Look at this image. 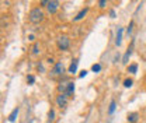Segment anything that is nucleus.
<instances>
[{
	"instance_id": "nucleus-15",
	"label": "nucleus",
	"mask_w": 146,
	"mask_h": 123,
	"mask_svg": "<svg viewBox=\"0 0 146 123\" xmlns=\"http://www.w3.org/2000/svg\"><path fill=\"white\" fill-rule=\"evenodd\" d=\"M54 119H55V111L54 109H51V111L48 112V122L49 123L54 122Z\"/></svg>"
},
{
	"instance_id": "nucleus-8",
	"label": "nucleus",
	"mask_w": 146,
	"mask_h": 123,
	"mask_svg": "<svg viewBox=\"0 0 146 123\" xmlns=\"http://www.w3.org/2000/svg\"><path fill=\"white\" fill-rule=\"evenodd\" d=\"M139 119V113L138 112H132V113H128V122L129 123H136Z\"/></svg>"
},
{
	"instance_id": "nucleus-19",
	"label": "nucleus",
	"mask_w": 146,
	"mask_h": 123,
	"mask_svg": "<svg viewBox=\"0 0 146 123\" xmlns=\"http://www.w3.org/2000/svg\"><path fill=\"white\" fill-rule=\"evenodd\" d=\"M91 70L94 71V73H98V71L101 70V64H98V63L97 64H93L91 66Z\"/></svg>"
},
{
	"instance_id": "nucleus-12",
	"label": "nucleus",
	"mask_w": 146,
	"mask_h": 123,
	"mask_svg": "<svg viewBox=\"0 0 146 123\" xmlns=\"http://www.w3.org/2000/svg\"><path fill=\"white\" fill-rule=\"evenodd\" d=\"M122 32H124V30H122V28H118L117 39H115V45H117V46H119V45H121V41H122Z\"/></svg>"
},
{
	"instance_id": "nucleus-10",
	"label": "nucleus",
	"mask_w": 146,
	"mask_h": 123,
	"mask_svg": "<svg viewBox=\"0 0 146 123\" xmlns=\"http://www.w3.org/2000/svg\"><path fill=\"white\" fill-rule=\"evenodd\" d=\"M77 64H79L77 59L72 60V63H70V66H69V70H68V73H70V74H74V73H76V70H77Z\"/></svg>"
},
{
	"instance_id": "nucleus-22",
	"label": "nucleus",
	"mask_w": 146,
	"mask_h": 123,
	"mask_svg": "<svg viewBox=\"0 0 146 123\" xmlns=\"http://www.w3.org/2000/svg\"><path fill=\"white\" fill-rule=\"evenodd\" d=\"M86 76H87V70H82L80 74H79V78H83V77H86Z\"/></svg>"
},
{
	"instance_id": "nucleus-25",
	"label": "nucleus",
	"mask_w": 146,
	"mask_h": 123,
	"mask_svg": "<svg viewBox=\"0 0 146 123\" xmlns=\"http://www.w3.org/2000/svg\"><path fill=\"white\" fill-rule=\"evenodd\" d=\"M110 16H111V18H114L115 17V11L114 10H110Z\"/></svg>"
},
{
	"instance_id": "nucleus-5",
	"label": "nucleus",
	"mask_w": 146,
	"mask_h": 123,
	"mask_svg": "<svg viewBox=\"0 0 146 123\" xmlns=\"http://www.w3.org/2000/svg\"><path fill=\"white\" fill-rule=\"evenodd\" d=\"M68 99H69V98H68L65 94H59V95L56 97V105L62 109V108H65V106L68 105Z\"/></svg>"
},
{
	"instance_id": "nucleus-23",
	"label": "nucleus",
	"mask_w": 146,
	"mask_h": 123,
	"mask_svg": "<svg viewBox=\"0 0 146 123\" xmlns=\"http://www.w3.org/2000/svg\"><path fill=\"white\" fill-rule=\"evenodd\" d=\"M132 27H133V21H132V22H131V24H129V27H128V35H129V34H131V32H132Z\"/></svg>"
},
{
	"instance_id": "nucleus-21",
	"label": "nucleus",
	"mask_w": 146,
	"mask_h": 123,
	"mask_svg": "<svg viewBox=\"0 0 146 123\" xmlns=\"http://www.w3.org/2000/svg\"><path fill=\"white\" fill-rule=\"evenodd\" d=\"M106 4H107V0H98V6H100V9H104Z\"/></svg>"
},
{
	"instance_id": "nucleus-11",
	"label": "nucleus",
	"mask_w": 146,
	"mask_h": 123,
	"mask_svg": "<svg viewBox=\"0 0 146 123\" xmlns=\"http://www.w3.org/2000/svg\"><path fill=\"white\" fill-rule=\"evenodd\" d=\"M73 92H74V83L70 81V83H69V87H68L66 92H65V95H66L68 98H70V97L73 95Z\"/></svg>"
},
{
	"instance_id": "nucleus-9",
	"label": "nucleus",
	"mask_w": 146,
	"mask_h": 123,
	"mask_svg": "<svg viewBox=\"0 0 146 123\" xmlns=\"http://www.w3.org/2000/svg\"><path fill=\"white\" fill-rule=\"evenodd\" d=\"M87 11H89V7H84V9H82V10L77 13V16L74 17V21H80L82 18H84V16L87 14Z\"/></svg>"
},
{
	"instance_id": "nucleus-6",
	"label": "nucleus",
	"mask_w": 146,
	"mask_h": 123,
	"mask_svg": "<svg viewBox=\"0 0 146 123\" xmlns=\"http://www.w3.org/2000/svg\"><path fill=\"white\" fill-rule=\"evenodd\" d=\"M69 80H65V81H60L59 84H58V92L59 94H65L66 92V89H68V87H69Z\"/></svg>"
},
{
	"instance_id": "nucleus-16",
	"label": "nucleus",
	"mask_w": 146,
	"mask_h": 123,
	"mask_svg": "<svg viewBox=\"0 0 146 123\" xmlns=\"http://www.w3.org/2000/svg\"><path fill=\"white\" fill-rule=\"evenodd\" d=\"M132 84H133V80H132V78H127V80H124V87L125 88L132 87Z\"/></svg>"
},
{
	"instance_id": "nucleus-20",
	"label": "nucleus",
	"mask_w": 146,
	"mask_h": 123,
	"mask_svg": "<svg viewBox=\"0 0 146 123\" xmlns=\"http://www.w3.org/2000/svg\"><path fill=\"white\" fill-rule=\"evenodd\" d=\"M27 83H28V84H34V83H35V77H34V76H28V77H27Z\"/></svg>"
},
{
	"instance_id": "nucleus-18",
	"label": "nucleus",
	"mask_w": 146,
	"mask_h": 123,
	"mask_svg": "<svg viewBox=\"0 0 146 123\" xmlns=\"http://www.w3.org/2000/svg\"><path fill=\"white\" fill-rule=\"evenodd\" d=\"M39 52H41V51H39V43L35 42V43H34V46H33V55H38Z\"/></svg>"
},
{
	"instance_id": "nucleus-24",
	"label": "nucleus",
	"mask_w": 146,
	"mask_h": 123,
	"mask_svg": "<svg viewBox=\"0 0 146 123\" xmlns=\"http://www.w3.org/2000/svg\"><path fill=\"white\" fill-rule=\"evenodd\" d=\"M48 1H49V0H41V6H42V7H46Z\"/></svg>"
},
{
	"instance_id": "nucleus-7",
	"label": "nucleus",
	"mask_w": 146,
	"mask_h": 123,
	"mask_svg": "<svg viewBox=\"0 0 146 123\" xmlns=\"http://www.w3.org/2000/svg\"><path fill=\"white\" fill-rule=\"evenodd\" d=\"M132 48H133V43H131V46L127 49V52L124 55V57H122V63L124 64H127L128 60H129V57H131V53H132Z\"/></svg>"
},
{
	"instance_id": "nucleus-13",
	"label": "nucleus",
	"mask_w": 146,
	"mask_h": 123,
	"mask_svg": "<svg viewBox=\"0 0 146 123\" xmlns=\"http://www.w3.org/2000/svg\"><path fill=\"white\" fill-rule=\"evenodd\" d=\"M17 115H18V108H14V109H13V112L9 115V122H14V120H16V118H17Z\"/></svg>"
},
{
	"instance_id": "nucleus-14",
	"label": "nucleus",
	"mask_w": 146,
	"mask_h": 123,
	"mask_svg": "<svg viewBox=\"0 0 146 123\" xmlns=\"http://www.w3.org/2000/svg\"><path fill=\"white\" fill-rule=\"evenodd\" d=\"M136 70H138V64H136V63H133V64H129V66H128V73L135 74Z\"/></svg>"
},
{
	"instance_id": "nucleus-3",
	"label": "nucleus",
	"mask_w": 146,
	"mask_h": 123,
	"mask_svg": "<svg viewBox=\"0 0 146 123\" xmlns=\"http://www.w3.org/2000/svg\"><path fill=\"white\" fill-rule=\"evenodd\" d=\"M56 46L59 51H68L70 46V39L68 35H60L56 39Z\"/></svg>"
},
{
	"instance_id": "nucleus-1",
	"label": "nucleus",
	"mask_w": 146,
	"mask_h": 123,
	"mask_svg": "<svg viewBox=\"0 0 146 123\" xmlns=\"http://www.w3.org/2000/svg\"><path fill=\"white\" fill-rule=\"evenodd\" d=\"M44 18H45V14H44L41 7H34L28 13V20H30L31 24H39V22L44 21Z\"/></svg>"
},
{
	"instance_id": "nucleus-4",
	"label": "nucleus",
	"mask_w": 146,
	"mask_h": 123,
	"mask_svg": "<svg viewBox=\"0 0 146 123\" xmlns=\"http://www.w3.org/2000/svg\"><path fill=\"white\" fill-rule=\"evenodd\" d=\"M59 0H49L48 4H46V11L49 14H55L58 10H59Z\"/></svg>"
},
{
	"instance_id": "nucleus-2",
	"label": "nucleus",
	"mask_w": 146,
	"mask_h": 123,
	"mask_svg": "<svg viewBox=\"0 0 146 123\" xmlns=\"http://www.w3.org/2000/svg\"><path fill=\"white\" fill-rule=\"evenodd\" d=\"M65 73V66H63V63L62 62H58V63H55L54 67H52V70L49 73V77L51 78H59V77H62V74Z\"/></svg>"
},
{
	"instance_id": "nucleus-17",
	"label": "nucleus",
	"mask_w": 146,
	"mask_h": 123,
	"mask_svg": "<svg viewBox=\"0 0 146 123\" xmlns=\"http://www.w3.org/2000/svg\"><path fill=\"white\" fill-rule=\"evenodd\" d=\"M115 101H111V104H110V108H108V113L110 115H112L114 113V111H115Z\"/></svg>"
}]
</instances>
